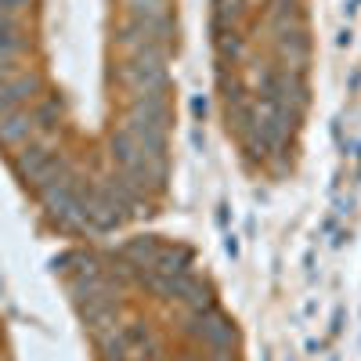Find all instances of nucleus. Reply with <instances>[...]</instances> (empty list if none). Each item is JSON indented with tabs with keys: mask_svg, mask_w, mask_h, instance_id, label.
Listing matches in <instances>:
<instances>
[{
	"mask_svg": "<svg viewBox=\"0 0 361 361\" xmlns=\"http://www.w3.org/2000/svg\"><path fill=\"white\" fill-rule=\"evenodd\" d=\"M29 130H33V119L11 116V119H8V127H0V137H4V141H18V137H25Z\"/></svg>",
	"mask_w": 361,
	"mask_h": 361,
	"instance_id": "f257e3e1",
	"label": "nucleus"
},
{
	"mask_svg": "<svg viewBox=\"0 0 361 361\" xmlns=\"http://www.w3.org/2000/svg\"><path fill=\"white\" fill-rule=\"evenodd\" d=\"M18 47V37H15V25L8 18H0V54H11Z\"/></svg>",
	"mask_w": 361,
	"mask_h": 361,
	"instance_id": "f03ea898",
	"label": "nucleus"
}]
</instances>
